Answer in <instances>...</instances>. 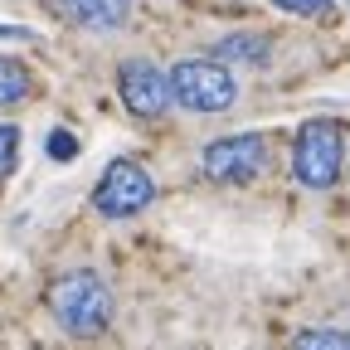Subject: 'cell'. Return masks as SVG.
Masks as SVG:
<instances>
[{
	"instance_id": "cell-8",
	"label": "cell",
	"mask_w": 350,
	"mask_h": 350,
	"mask_svg": "<svg viewBox=\"0 0 350 350\" xmlns=\"http://www.w3.org/2000/svg\"><path fill=\"white\" fill-rule=\"evenodd\" d=\"M268 39L262 34H224V39H214V59H224V64H253L262 68L268 64Z\"/></svg>"
},
{
	"instance_id": "cell-12",
	"label": "cell",
	"mask_w": 350,
	"mask_h": 350,
	"mask_svg": "<svg viewBox=\"0 0 350 350\" xmlns=\"http://www.w3.org/2000/svg\"><path fill=\"white\" fill-rule=\"evenodd\" d=\"M49 156H54V161H73V156H78V137H73V131H64V126L49 131Z\"/></svg>"
},
{
	"instance_id": "cell-10",
	"label": "cell",
	"mask_w": 350,
	"mask_h": 350,
	"mask_svg": "<svg viewBox=\"0 0 350 350\" xmlns=\"http://www.w3.org/2000/svg\"><path fill=\"white\" fill-rule=\"evenodd\" d=\"M292 350H350V336L345 331H331V326H312L292 340Z\"/></svg>"
},
{
	"instance_id": "cell-5",
	"label": "cell",
	"mask_w": 350,
	"mask_h": 350,
	"mask_svg": "<svg viewBox=\"0 0 350 350\" xmlns=\"http://www.w3.org/2000/svg\"><path fill=\"white\" fill-rule=\"evenodd\" d=\"M151 200H156L151 170L137 165V161H126V156L103 170V180H98V190H93V204H98V214H107V219H131V214H142Z\"/></svg>"
},
{
	"instance_id": "cell-6",
	"label": "cell",
	"mask_w": 350,
	"mask_h": 350,
	"mask_svg": "<svg viewBox=\"0 0 350 350\" xmlns=\"http://www.w3.org/2000/svg\"><path fill=\"white\" fill-rule=\"evenodd\" d=\"M117 93H122V103H126L131 117H161L175 103L170 73H161L151 59H126L117 68Z\"/></svg>"
},
{
	"instance_id": "cell-3",
	"label": "cell",
	"mask_w": 350,
	"mask_h": 350,
	"mask_svg": "<svg viewBox=\"0 0 350 350\" xmlns=\"http://www.w3.org/2000/svg\"><path fill=\"white\" fill-rule=\"evenodd\" d=\"M170 93L190 112H229L239 103V78L224 59H180L170 68Z\"/></svg>"
},
{
	"instance_id": "cell-2",
	"label": "cell",
	"mask_w": 350,
	"mask_h": 350,
	"mask_svg": "<svg viewBox=\"0 0 350 350\" xmlns=\"http://www.w3.org/2000/svg\"><path fill=\"white\" fill-rule=\"evenodd\" d=\"M345 156H350L345 126L336 117H312V122H301L297 142H292V175L306 190H331L340 180Z\"/></svg>"
},
{
	"instance_id": "cell-4",
	"label": "cell",
	"mask_w": 350,
	"mask_h": 350,
	"mask_svg": "<svg viewBox=\"0 0 350 350\" xmlns=\"http://www.w3.org/2000/svg\"><path fill=\"white\" fill-rule=\"evenodd\" d=\"M204 175L214 185H248L268 170V137L262 131H239V137H219L200 156Z\"/></svg>"
},
{
	"instance_id": "cell-1",
	"label": "cell",
	"mask_w": 350,
	"mask_h": 350,
	"mask_svg": "<svg viewBox=\"0 0 350 350\" xmlns=\"http://www.w3.org/2000/svg\"><path fill=\"white\" fill-rule=\"evenodd\" d=\"M112 306H117L112 287L93 268H73V273H59L49 282V312H54L59 331H68V336H98V331H107Z\"/></svg>"
},
{
	"instance_id": "cell-9",
	"label": "cell",
	"mask_w": 350,
	"mask_h": 350,
	"mask_svg": "<svg viewBox=\"0 0 350 350\" xmlns=\"http://www.w3.org/2000/svg\"><path fill=\"white\" fill-rule=\"evenodd\" d=\"M29 93H34L29 68L15 64V59H0V107H15V103H25Z\"/></svg>"
},
{
	"instance_id": "cell-11",
	"label": "cell",
	"mask_w": 350,
	"mask_h": 350,
	"mask_svg": "<svg viewBox=\"0 0 350 350\" xmlns=\"http://www.w3.org/2000/svg\"><path fill=\"white\" fill-rule=\"evenodd\" d=\"M20 165V126H5L0 122V180Z\"/></svg>"
},
{
	"instance_id": "cell-13",
	"label": "cell",
	"mask_w": 350,
	"mask_h": 350,
	"mask_svg": "<svg viewBox=\"0 0 350 350\" xmlns=\"http://www.w3.org/2000/svg\"><path fill=\"white\" fill-rule=\"evenodd\" d=\"M278 10H287V15H321L331 0H273Z\"/></svg>"
},
{
	"instance_id": "cell-7",
	"label": "cell",
	"mask_w": 350,
	"mask_h": 350,
	"mask_svg": "<svg viewBox=\"0 0 350 350\" xmlns=\"http://www.w3.org/2000/svg\"><path fill=\"white\" fill-rule=\"evenodd\" d=\"M68 15L83 29H122L131 15V0H68Z\"/></svg>"
}]
</instances>
